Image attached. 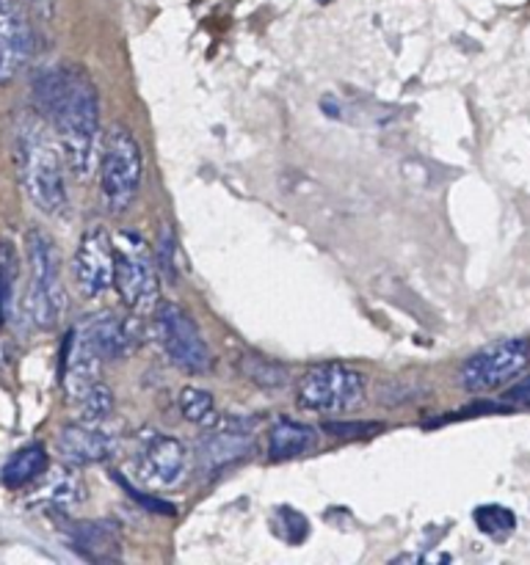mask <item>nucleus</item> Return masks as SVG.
Here are the masks:
<instances>
[{
	"mask_svg": "<svg viewBox=\"0 0 530 565\" xmlns=\"http://www.w3.org/2000/svg\"><path fill=\"white\" fill-rule=\"evenodd\" d=\"M75 285L86 298H99L114 285V243L103 226H92L75 252Z\"/></svg>",
	"mask_w": 530,
	"mask_h": 565,
	"instance_id": "10",
	"label": "nucleus"
},
{
	"mask_svg": "<svg viewBox=\"0 0 530 565\" xmlns=\"http://www.w3.org/2000/svg\"><path fill=\"white\" fill-rule=\"evenodd\" d=\"M364 395V379L348 364H315L298 381L296 401L304 412L342 414L359 406Z\"/></svg>",
	"mask_w": 530,
	"mask_h": 565,
	"instance_id": "6",
	"label": "nucleus"
},
{
	"mask_svg": "<svg viewBox=\"0 0 530 565\" xmlns=\"http://www.w3.org/2000/svg\"><path fill=\"white\" fill-rule=\"evenodd\" d=\"M28 257V307L39 329H53L66 312V290L61 281L59 248L42 230H31L25 237Z\"/></svg>",
	"mask_w": 530,
	"mask_h": 565,
	"instance_id": "3",
	"label": "nucleus"
},
{
	"mask_svg": "<svg viewBox=\"0 0 530 565\" xmlns=\"http://www.w3.org/2000/svg\"><path fill=\"white\" fill-rule=\"evenodd\" d=\"M155 326H158V340L163 345L166 356L186 373H208L210 370V348L199 331L197 320L177 303L166 301L155 307Z\"/></svg>",
	"mask_w": 530,
	"mask_h": 565,
	"instance_id": "8",
	"label": "nucleus"
},
{
	"mask_svg": "<svg viewBox=\"0 0 530 565\" xmlns=\"http://www.w3.org/2000/svg\"><path fill=\"white\" fill-rule=\"evenodd\" d=\"M530 362V340L524 337H513V340L495 342V345L484 348V351L473 353L467 362L462 364L458 381L467 392H495L500 386L511 384L517 375Z\"/></svg>",
	"mask_w": 530,
	"mask_h": 565,
	"instance_id": "7",
	"label": "nucleus"
},
{
	"mask_svg": "<svg viewBox=\"0 0 530 565\" xmlns=\"http://www.w3.org/2000/svg\"><path fill=\"white\" fill-rule=\"evenodd\" d=\"M188 472V452L182 441L163 434H144L136 452V475L149 489H174Z\"/></svg>",
	"mask_w": 530,
	"mask_h": 565,
	"instance_id": "9",
	"label": "nucleus"
},
{
	"mask_svg": "<svg viewBox=\"0 0 530 565\" xmlns=\"http://www.w3.org/2000/svg\"><path fill=\"white\" fill-rule=\"evenodd\" d=\"M180 412L188 423L193 425H213L215 423V401L210 392L199 386H186L180 392Z\"/></svg>",
	"mask_w": 530,
	"mask_h": 565,
	"instance_id": "18",
	"label": "nucleus"
},
{
	"mask_svg": "<svg viewBox=\"0 0 530 565\" xmlns=\"http://www.w3.org/2000/svg\"><path fill=\"white\" fill-rule=\"evenodd\" d=\"M141 147L125 125H114L99 154V188L110 213H125L141 188Z\"/></svg>",
	"mask_w": 530,
	"mask_h": 565,
	"instance_id": "5",
	"label": "nucleus"
},
{
	"mask_svg": "<svg viewBox=\"0 0 530 565\" xmlns=\"http://www.w3.org/2000/svg\"><path fill=\"white\" fill-rule=\"evenodd\" d=\"M114 243V285L121 301L132 312H152L160 301L155 257L144 237L132 230H121L110 237Z\"/></svg>",
	"mask_w": 530,
	"mask_h": 565,
	"instance_id": "4",
	"label": "nucleus"
},
{
	"mask_svg": "<svg viewBox=\"0 0 530 565\" xmlns=\"http://www.w3.org/2000/svg\"><path fill=\"white\" fill-rule=\"evenodd\" d=\"M44 472H47V452H44L42 445H31L22 447L20 452H14V456L6 461L0 480H3V486H9V489H22V486L42 478Z\"/></svg>",
	"mask_w": 530,
	"mask_h": 565,
	"instance_id": "16",
	"label": "nucleus"
},
{
	"mask_svg": "<svg viewBox=\"0 0 530 565\" xmlns=\"http://www.w3.org/2000/svg\"><path fill=\"white\" fill-rule=\"evenodd\" d=\"M14 166L25 196L44 215L66 213V160L44 116L22 114L14 125Z\"/></svg>",
	"mask_w": 530,
	"mask_h": 565,
	"instance_id": "2",
	"label": "nucleus"
},
{
	"mask_svg": "<svg viewBox=\"0 0 530 565\" xmlns=\"http://www.w3.org/2000/svg\"><path fill=\"white\" fill-rule=\"evenodd\" d=\"M475 524H478L480 533L491 535V539H502V535H508L517 527V519H513V513L508 508L484 505L475 511Z\"/></svg>",
	"mask_w": 530,
	"mask_h": 565,
	"instance_id": "21",
	"label": "nucleus"
},
{
	"mask_svg": "<svg viewBox=\"0 0 530 565\" xmlns=\"http://www.w3.org/2000/svg\"><path fill=\"white\" fill-rule=\"evenodd\" d=\"M241 370L252 384L263 386V390H282L287 384V370L259 353H246L241 359Z\"/></svg>",
	"mask_w": 530,
	"mask_h": 565,
	"instance_id": "17",
	"label": "nucleus"
},
{
	"mask_svg": "<svg viewBox=\"0 0 530 565\" xmlns=\"http://www.w3.org/2000/svg\"><path fill=\"white\" fill-rule=\"evenodd\" d=\"M28 3H31L33 9H36L42 17H50V14H53L55 0H28Z\"/></svg>",
	"mask_w": 530,
	"mask_h": 565,
	"instance_id": "23",
	"label": "nucleus"
},
{
	"mask_svg": "<svg viewBox=\"0 0 530 565\" xmlns=\"http://www.w3.org/2000/svg\"><path fill=\"white\" fill-rule=\"evenodd\" d=\"M36 103L53 125L66 169L77 177L92 174L99 152V99L94 83L72 66H55L39 75Z\"/></svg>",
	"mask_w": 530,
	"mask_h": 565,
	"instance_id": "1",
	"label": "nucleus"
},
{
	"mask_svg": "<svg viewBox=\"0 0 530 565\" xmlns=\"http://www.w3.org/2000/svg\"><path fill=\"white\" fill-rule=\"evenodd\" d=\"M17 281V254L9 241L0 237V323L6 320L11 307V292H14Z\"/></svg>",
	"mask_w": 530,
	"mask_h": 565,
	"instance_id": "20",
	"label": "nucleus"
},
{
	"mask_svg": "<svg viewBox=\"0 0 530 565\" xmlns=\"http://www.w3.org/2000/svg\"><path fill=\"white\" fill-rule=\"evenodd\" d=\"M315 447V430L309 425L293 423V419H282L271 428L268 434V456L274 461H287V458H298Z\"/></svg>",
	"mask_w": 530,
	"mask_h": 565,
	"instance_id": "15",
	"label": "nucleus"
},
{
	"mask_svg": "<svg viewBox=\"0 0 530 565\" xmlns=\"http://www.w3.org/2000/svg\"><path fill=\"white\" fill-rule=\"evenodd\" d=\"M59 450L70 463L88 467V463L108 461L116 452V439L97 428V423L66 425L59 434Z\"/></svg>",
	"mask_w": 530,
	"mask_h": 565,
	"instance_id": "12",
	"label": "nucleus"
},
{
	"mask_svg": "<svg viewBox=\"0 0 530 565\" xmlns=\"http://www.w3.org/2000/svg\"><path fill=\"white\" fill-rule=\"evenodd\" d=\"M33 55V28L22 0H0V83L20 75Z\"/></svg>",
	"mask_w": 530,
	"mask_h": 565,
	"instance_id": "11",
	"label": "nucleus"
},
{
	"mask_svg": "<svg viewBox=\"0 0 530 565\" xmlns=\"http://www.w3.org/2000/svg\"><path fill=\"white\" fill-rule=\"evenodd\" d=\"M77 329L83 331L92 348L97 351V356L103 362H110V359H119L121 353L130 345V334H127L125 320L116 318L114 312H99L92 315V318L83 320Z\"/></svg>",
	"mask_w": 530,
	"mask_h": 565,
	"instance_id": "14",
	"label": "nucleus"
},
{
	"mask_svg": "<svg viewBox=\"0 0 530 565\" xmlns=\"http://www.w3.org/2000/svg\"><path fill=\"white\" fill-rule=\"evenodd\" d=\"M252 450V423L248 419H230L221 428L210 430L199 445V463L204 469L224 467L235 458Z\"/></svg>",
	"mask_w": 530,
	"mask_h": 565,
	"instance_id": "13",
	"label": "nucleus"
},
{
	"mask_svg": "<svg viewBox=\"0 0 530 565\" xmlns=\"http://www.w3.org/2000/svg\"><path fill=\"white\" fill-rule=\"evenodd\" d=\"M506 403H511V406L530 408V379H524V381H519V384H513L511 390L506 392Z\"/></svg>",
	"mask_w": 530,
	"mask_h": 565,
	"instance_id": "22",
	"label": "nucleus"
},
{
	"mask_svg": "<svg viewBox=\"0 0 530 565\" xmlns=\"http://www.w3.org/2000/svg\"><path fill=\"white\" fill-rule=\"evenodd\" d=\"M77 403H81L83 423H103V419H108L110 412H114V395H110L108 386L99 384V381L88 386Z\"/></svg>",
	"mask_w": 530,
	"mask_h": 565,
	"instance_id": "19",
	"label": "nucleus"
}]
</instances>
